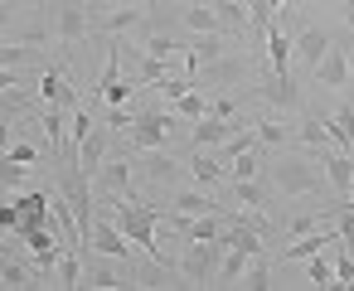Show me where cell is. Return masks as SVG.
<instances>
[{"label": "cell", "mask_w": 354, "mask_h": 291, "mask_svg": "<svg viewBox=\"0 0 354 291\" xmlns=\"http://www.w3.org/2000/svg\"><path fill=\"white\" fill-rule=\"evenodd\" d=\"M141 20H146L141 6H117V10H102V15L93 20V30H102V35H127V30H136Z\"/></svg>", "instance_id": "obj_16"}, {"label": "cell", "mask_w": 354, "mask_h": 291, "mask_svg": "<svg viewBox=\"0 0 354 291\" xmlns=\"http://www.w3.org/2000/svg\"><path fill=\"white\" fill-rule=\"evenodd\" d=\"M320 165H325V180H330L339 194H349V189H354V160H349V156L320 151Z\"/></svg>", "instance_id": "obj_21"}, {"label": "cell", "mask_w": 354, "mask_h": 291, "mask_svg": "<svg viewBox=\"0 0 354 291\" xmlns=\"http://www.w3.org/2000/svg\"><path fill=\"white\" fill-rule=\"evenodd\" d=\"M209 112H218V117H233V112H238V102H233V97H209Z\"/></svg>", "instance_id": "obj_45"}, {"label": "cell", "mask_w": 354, "mask_h": 291, "mask_svg": "<svg viewBox=\"0 0 354 291\" xmlns=\"http://www.w3.org/2000/svg\"><path fill=\"white\" fill-rule=\"evenodd\" d=\"M228 194H233L238 209H262L272 199V185L267 180H228Z\"/></svg>", "instance_id": "obj_20"}, {"label": "cell", "mask_w": 354, "mask_h": 291, "mask_svg": "<svg viewBox=\"0 0 354 291\" xmlns=\"http://www.w3.org/2000/svg\"><path fill=\"white\" fill-rule=\"evenodd\" d=\"M39 97H44V107H78L73 83L64 78L59 64H44V68H39Z\"/></svg>", "instance_id": "obj_10"}, {"label": "cell", "mask_w": 354, "mask_h": 291, "mask_svg": "<svg viewBox=\"0 0 354 291\" xmlns=\"http://www.w3.org/2000/svg\"><path fill=\"white\" fill-rule=\"evenodd\" d=\"M267 64H272V73H291V39L281 35L277 20H272V30H267Z\"/></svg>", "instance_id": "obj_24"}, {"label": "cell", "mask_w": 354, "mask_h": 291, "mask_svg": "<svg viewBox=\"0 0 354 291\" xmlns=\"http://www.w3.org/2000/svg\"><path fill=\"white\" fill-rule=\"evenodd\" d=\"M102 160H107V126H93V131L78 141V170L93 180V175L102 170Z\"/></svg>", "instance_id": "obj_14"}, {"label": "cell", "mask_w": 354, "mask_h": 291, "mask_svg": "<svg viewBox=\"0 0 354 291\" xmlns=\"http://www.w3.org/2000/svg\"><path fill=\"white\" fill-rule=\"evenodd\" d=\"M131 122H136L131 107H107V126H112V131H131Z\"/></svg>", "instance_id": "obj_40"}, {"label": "cell", "mask_w": 354, "mask_h": 291, "mask_svg": "<svg viewBox=\"0 0 354 291\" xmlns=\"http://www.w3.org/2000/svg\"><path fill=\"white\" fill-rule=\"evenodd\" d=\"M257 141H272V146H277V141H286V126L272 117V122H262V126H257Z\"/></svg>", "instance_id": "obj_42"}, {"label": "cell", "mask_w": 354, "mask_h": 291, "mask_svg": "<svg viewBox=\"0 0 354 291\" xmlns=\"http://www.w3.org/2000/svg\"><path fill=\"white\" fill-rule=\"evenodd\" d=\"M330 252H335V286H354V252L344 247V238L330 243Z\"/></svg>", "instance_id": "obj_31"}, {"label": "cell", "mask_w": 354, "mask_h": 291, "mask_svg": "<svg viewBox=\"0 0 354 291\" xmlns=\"http://www.w3.org/2000/svg\"><path fill=\"white\" fill-rule=\"evenodd\" d=\"M88 286L117 291V286H146V276H136V272H127V262L117 267V257L97 252V257H88Z\"/></svg>", "instance_id": "obj_6"}, {"label": "cell", "mask_w": 354, "mask_h": 291, "mask_svg": "<svg viewBox=\"0 0 354 291\" xmlns=\"http://www.w3.org/2000/svg\"><path fill=\"white\" fill-rule=\"evenodd\" d=\"M243 126V122H238ZM233 117H218V112H204V117H194V146H223L233 131Z\"/></svg>", "instance_id": "obj_13"}, {"label": "cell", "mask_w": 354, "mask_h": 291, "mask_svg": "<svg viewBox=\"0 0 354 291\" xmlns=\"http://www.w3.org/2000/svg\"><path fill=\"white\" fill-rule=\"evenodd\" d=\"M185 170H189L194 185H218V180H223V160L209 156V151H199V146H194V160H189Z\"/></svg>", "instance_id": "obj_25"}, {"label": "cell", "mask_w": 354, "mask_h": 291, "mask_svg": "<svg viewBox=\"0 0 354 291\" xmlns=\"http://www.w3.org/2000/svg\"><path fill=\"white\" fill-rule=\"evenodd\" d=\"M248 262H252V257H248L243 247H223V252H218V267H214V286H238L243 272H248Z\"/></svg>", "instance_id": "obj_19"}, {"label": "cell", "mask_w": 354, "mask_h": 291, "mask_svg": "<svg viewBox=\"0 0 354 291\" xmlns=\"http://www.w3.org/2000/svg\"><path fill=\"white\" fill-rule=\"evenodd\" d=\"M78 276H83V267H78V247H64V257H59V286H83Z\"/></svg>", "instance_id": "obj_33"}, {"label": "cell", "mask_w": 354, "mask_h": 291, "mask_svg": "<svg viewBox=\"0 0 354 291\" xmlns=\"http://www.w3.org/2000/svg\"><path fill=\"white\" fill-rule=\"evenodd\" d=\"M306 281L310 286H335V252L325 257V247L310 257V267H306Z\"/></svg>", "instance_id": "obj_29"}, {"label": "cell", "mask_w": 354, "mask_h": 291, "mask_svg": "<svg viewBox=\"0 0 354 291\" xmlns=\"http://www.w3.org/2000/svg\"><path fill=\"white\" fill-rule=\"evenodd\" d=\"M102 209L117 218V228L156 262V267H165V257H160V243H156V223H160V204H141L136 194H102Z\"/></svg>", "instance_id": "obj_1"}, {"label": "cell", "mask_w": 354, "mask_h": 291, "mask_svg": "<svg viewBox=\"0 0 354 291\" xmlns=\"http://www.w3.org/2000/svg\"><path fill=\"white\" fill-rule=\"evenodd\" d=\"M315 83H325V88H349V59H344V49H330L320 64H315V73H310Z\"/></svg>", "instance_id": "obj_18"}, {"label": "cell", "mask_w": 354, "mask_h": 291, "mask_svg": "<svg viewBox=\"0 0 354 291\" xmlns=\"http://www.w3.org/2000/svg\"><path fill=\"white\" fill-rule=\"evenodd\" d=\"M238 286H252V291H267V286H272V262H267V252H257V257L248 262V272H243Z\"/></svg>", "instance_id": "obj_30"}, {"label": "cell", "mask_w": 354, "mask_h": 291, "mask_svg": "<svg viewBox=\"0 0 354 291\" xmlns=\"http://www.w3.org/2000/svg\"><path fill=\"white\" fill-rule=\"evenodd\" d=\"M344 233L339 228H310V233H301L286 252H281V262H301V257H315L320 247H330V243H339Z\"/></svg>", "instance_id": "obj_15"}, {"label": "cell", "mask_w": 354, "mask_h": 291, "mask_svg": "<svg viewBox=\"0 0 354 291\" xmlns=\"http://www.w3.org/2000/svg\"><path fill=\"white\" fill-rule=\"evenodd\" d=\"M136 78H141V83H165V78H170V68H165V59H151V54H141V68H136Z\"/></svg>", "instance_id": "obj_37"}, {"label": "cell", "mask_w": 354, "mask_h": 291, "mask_svg": "<svg viewBox=\"0 0 354 291\" xmlns=\"http://www.w3.org/2000/svg\"><path fill=\"white\" fill-rule=\"evenodd\" d=\"M214 10H218L223 35H243V30L252 25V15H248V0H223V6H214Z\"/></svg>", "instance_id": "obj_26"}, {"label": "cell", "mask_w": 354, "mask_h": 291, "mask_svg": "<svg viewBox=\"0 0 354 291\" xmlns=\"http://www.w3.org/2000/svg\"><path fill=\"white\" fill-rule=\"evenodd\" d=\"M131 175H136V170H131L127 156H107L102 170L93 175V189H97V194H131Z\"/></svg>", "instance_id": "obj_7"}, {"label": "cell", "mask_w": 354, "mask_h": 291, "mask_svg": "<svg viewBox=\"0 0 354 291\" xmlns=\"http://www.w3.org/2000/svg\"><path fill=\"white\" fill-rule=\"evenodd\" d=\"M88 247L93 252H107V257H117V262H127L131 257V238L117 228V218L97 204V214H93V228H88Z\"/></svg>", "instance_id": "obj_5"}, {"label": "cell", "mask_w": 354, "mask_h": 291, "mask_svg": "<svg viewBox=\"0 0 354 291\" xmlns=\"http://www.w3.org/2000/svg\"><path fill=\"white\" fill-rule=\"evenodd\" d=\"M170 209H175V214H218L223 204H218V199L199 185V189H180V194L170 199Z\"/></svg>", "instance_id": "obj_22"}, {"label": "cell", "mask_w": 354, "mask_h": 291, "mask_svg": "<svg viewBox=\"0 0 354 291\" xmlns=\"http://www.w3.org/2000/svg\"><path fill=\"white\" fill-rule=\"evenodd\" d=\"M6 151H10V156H15V160H20V165H35V160H39V151H35V146H30V141H10V146H6Z\"/></svg>", "instance_id": "obj_43"}, {"label": "cell", "mask_w": 354, "mask_h": 291, "mask_svg": "<svg viewBox=\"0 0 354 291\" xmlns=\"http://www.w3.org/2000/svg\"><path fill=\"white\" fill-rule=\"evenodd\" d=\"M175 112H180V117H189V122H194V117H204V112H209V97H204V93H194V88H189V93H185V97H175Z\"/></svg>", "instance_id": "obj_35"}, {"label": "cell", "mask_w": 354, "mask_h": 291, "mask_svg": "<svg viewBox=\"0 0 354 291\" xmlns=\"http://www.w3.org/2000/svg\"><path fill=\"white\" fill-rule=\"evenodd\" d=\"M10 141H15V126H10V122H0V151H6Z\"/></svg>", "instance_id": "obj_46"}, {"label": "cell", "mask_w": 354, "mask_h": 291, "mask_svg": "<svg viewBox=\"0 0 354 291\" xmlns=\"http://www.w3.org/2000/svg\"><path fill=\"white\" fill-rule=\"evenodd\" d=\"M185 59H189V78H194L199 68H209V64H218V59H223V30H209V35H194V39H189V49H185Z\"/></svg>", "instance_id": "obj_11"}, {"label": "cell", "mask_w": 354, "mask_h": 291, "mask_svg": "<svg viewBox=\"0 0 354 291\" xmlns=\"http://www.w3.org/2000/svg\"><path fill=\"white\" fill-rule=\"evenodd\" d=\"M267 185H272L277 194H286V199H306V194L320 189V175H315V165H306V160H277Z\"/></svg>", "instance_id": "obj_4"}, {"label": "cell", "mask_w": 354, "mask_h": 291, "mask_svg": "<svg viewBox=\"0 0 354 291\" xmlns=\"http://www.w3.org/2000/svg\"><path fill=\"white\" fill-rule=\"evenodd\" d=\"M180 49H189V44H180L170 30H151L146 44H141V54H151V59H170V54H180Z\"/></svg>", "instance_id": "obj_28"}, {"label": "cell", "mask_w": 354, "mask_h": 291, "mask_svg": "<svg viewBox=\"0 0 354 291\" xmlns=\"http://www.w3.org/2000/svg\"><path fill=\"white\" fill-rule=\"evenodd\" d=\"M0 185H30V165H20L10 151H0Z\"/></svg>", "instance_id": "obj_32"}, {"label": "cell", "mask_w": 354, "mask_h": 291, "mask_svg": "<svg viewBox=\"0 0 354 291\" xmlns=\"http://www.w3.org/2000/svg\"><path fill=\"white\" fill-rule=\"evenodd\" d=\"M330 49H335V44H330V35H325V30H315V25H306V30L291 39V59H296V64H306L310 73H315V64H320Z\"/></svg>", "instance_id": "obj_9"}, {"label": "cell", "mask_w": 354, "mask_h": 291, "mask_svg": "<svg viewBox=\"0 0 354 291\" xmlns=\"http://www.w3.org/2000/svg\"><path fill=\"white\" fill-rule=\"evenodd\" d=\"M218 252L223 243L218 238H204V243H189L175 262V272L185 276V286H214V267H218Z\"/></svg>", "instance_id": "obj_2"}, {"label": "cell", "mask_w": 354, "mask_h": 291, "mask_svg": "<svg viewBox=\"0 0 354 291\" xmlns=\"http://www.w3.org/2000/svg\"><path fill=\"white\" fill-rule=\"evenodd\" d=\"M0 257H10V243H6V238H0Z\"/></svg>", "instance_id": "obj_51"}, {"label": "cell", "mask_w": 354, "mask_h": 291, "mask_svg": "<svg viewBox=\"0 0 354 291\" xmlns=\"http://www.w3.org/2000/svg\"><path fill=\"white\" fill-rule=\"evenodd\" d=\"M131 170H136V175H146L151 185H170V180H175V170H180V160H175V156H160V151H146L141 160H131Z\"/></svg>", "instance_id": "obj_17"}, {"label": "cell", "mask_w": 354, "mask_h": 291, "mask_svg": "<svg viewBox=\"0 0 354 291\" xmlns=\"http://www.w3.org/2000/svg\"><path fill=\"white\" fill-rule=\"evenodd\" d=\"M267 6H272L277 15H286V10H291V0H267Z\"/></svg>", "instance_id": "obj_49"}, {"label": "cell", "mask_w": 354, "mask_h": 291, "mask_svg": "<svg viewBox=\"0 0 354 291\" xmlns=\"http://www.w3.org/2000/svg\"><path fill=\"white\" fill-rule=\"evenodd\" d=\"M35 59V44H0V68H20V64H30Z\"/></svg>", "instance_id": "obj_34"}, {"label": "cell", "mask_w": 354, "mask_h": 291, "mask_svg": "<svg viewBox=\"0 0 354 291\" xmlns=\"http://www.w3.org/2000/svg\"><path fill=\"white\" fill-rule=\"evenodd\" d=\"M15 88H20L15 68H0V97H15Z\"/></svg>", "instance_id": "obj_44"}, {"label": "cell", "mask_w": 354, "mask_h": 291, "mask_svg": "<svg viewBox=\"0 0 354 291\" xmlns=\"http://www.w3.org/2000/svg\"><path fill=\"white\" fill-rule=\"evenodd\" d=\"M44 136H49V151L64 146V107H44Z\"/></svg>", "instance_id": "obj_36"}, {"label": "cell", "mask_w": 354, "mask_h": 291, "mask_svg": "<svg viewBox=\"0 0 354 291\" xmlns=\"http://www.w3.org/2000/svg\"><path fill=\"white\" fill-rule=\"evenodd\" d=\"M228 180H257V156H252V151L233 156V175H228Z\"/></svg>", "instance_id": "obj_39"}, {"label": "cell", "mask_w": 354, "mask_h": 291, "mask_svg": "<svg viewBox=\"0 0 354 291\" xmlns=\"http://www.w3.org/2000/svg\"><path fill=\"white\" fill-rule=\"evenodd\" d=\"M257 93H262V102H272V107H281V112H296V107H301V93H296L291 73H267Z\"/></svg>", "instance_id": "obj_12"}, {"label": "cell", "mask_w": 354, "mask_h": 291, "mask_svg": "<svg viewBox=\"0 0 354 291\" xmlns=\"http://www.w3.org/2000/svg\"><path fill=\"white\" fill-rule=\"evenodd\" d=\"M20 223H25V218H20L15 204H0V233H20Z\"/></svg>", "instance_id": "obj_41"}, {"label": "cell", "mask_w": 354, "mask_h": 291, "mask_svg": "<svg viewBox=\"0 0 354 291\" xmlns=\"http://www.w3.org/2000/svg\"><path fill=\"white\" fill-rule=\"evenodd\" d=\"M180 25H185L189 35H209V30H223V25H218V10H214V6H189V10H180Z\"/></svg>", "instance_id": "obj_27"}, {"label": "cell", "mask_w": 354, "mask_h": 291, "mask_svg": "<svg viewBox=\"0 0 354 291\" xmlns=\"http://www.w3.org/2000/svg\"><path fill=\"white\" fill-rule=\"evenodd\" d=\"M0 286H44V281H39V267L35 262L0 257Z\"/></svg>", "instance_id": "obj_23"}, {"label": "cell", "mask_w": 354, "mask_h": 291, "mask_svg": "<svg viewBox=\"0 0 354 291\" xmlns=\"http://www.w3.org/2000/svg\"><path fill=\"white\" fill-rule=\"evenodd\" d=\"M344 25L354 30V0H344Z\"/></svg>", "instance_id": "obj_50"}, {"label": "cell", "mask_w": 354, "mask_h": 291, "mask_svg": "<svg viewBox=\"0 0 354 291\" xmlns=\"http://www.w3.org/2000/svg\"><path fill=\"white\" fill-rule=\"evenodd\" d=\"M301 141L315 146V151H330V122H306L301 126Z\"/></svg>", "instance_id": "obj_38"}, {"label": "cell", "mask_w": 354, "mask_h": 291, "mask_svg": "<svg viewBox=\"0 0 354 291\" xmlns=\"http://www.w3.org/2000/svg\"><path fill=\"white\" fill-rule=\"evenodd\" d=\"M54 35H59V44H78V39H88V35H93V15L83 10V0H68V6L59 10Z\"/></svg>", "instance_id": "obj_8"}, {"label": "cell", "mask_w": 354, "mask_h": 291, "mask_svg": "<svg viewBox=\"0 0 354 291\" xmlns=\"http://www.w3.org/2000/svg\"><path fill=\"white\" fill-rule=\"evenodd\" d=\"M10 25V0H0V30Z\"/></svg>", "instance_id": "obj_47"}, {"label": "cell", "mask_w": 354, "mask_h": 291, "mask_svg": "<svg viewBox=\"0 0 354 291\" xmlns=\"http://www.w3.org/2000/svg\"><path fill=\"white\" fill-rule=\"evenodd\" d=\"M175 131H180V112H160L156 107V112H136V122H131L127 136H131L136 151H160Z\"/></svg>", "instance_id": "obj_3"}, {"label": "cell", "mask_w": 354, "mask_h": 291, "mask_svg": "<svg viewBox=\"0 0 354 291\" xmlns=\"http://www.w3.org/2000/svg\"><path fill=\"white\" fill-rule=\"evenodd\" d=\"M117 6H141V0H102V10H117Z\"/></svg>", "instance_id": "obj_48"}]
</instances>
